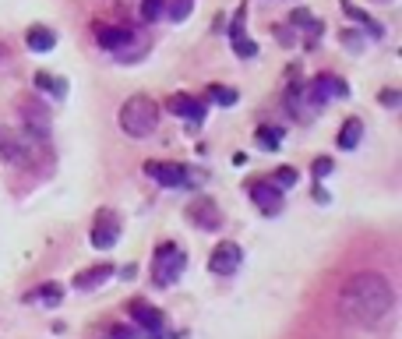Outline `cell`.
I'll return each mask as SVG.
<instances>
[{
  "instance_id": "cell-3",
  "label": "cell",
  "mask_w": 402,
  "mask_h": 339,
  "mask_svg": "<svg viewBox=\"0 0 402 339\" xmlns=\"http://www.w3.org/2000/svg\"><path fill=\"white\" fill-rule=\"evenodd\" d=\"M183 269H188V255H183L180 244L166 240L156 248V258H152V280H156V287H170L173 280H180Z\"/></svg>"
},
{
  "instance_id": "cell-17",
  "label": "cell",
  "mask_w": 402,
  "mask_h": 339,
  "mask_svg": "<svg viewBox=\"0 0 402 339\" xmlns=\"http://www.w3.org/2000/svg\"><path fill=\"white\" fill-rule=\"evenodd\" d=\"M25 43H28V50H36V53H50L53 46H57V36L50 32L46 25H32L25 32Z\"/></svg>"
},
{
  "instance_id": "cell-7",
  "label": "cell",
  "mask_w": 402,
  "mask_h": 339,
  "mask_svg": "<svg viewBox=\"0 0 402 339\" xmlns=\"http://www.w3.org/2000/svg\"><path fill=\"white\" fill-rule=\"evenodd\" d=\"M88 240H92V248H113V244L120 240V215L113 209H103L96 215V223H92Z\"/></svg>"
},
{
  "instance_id": "cell-6",
  "label": "cell",
  "mask_w": 402,
  "mask_h": 339,
  "mask_svg": "<svg viewBox=\"0 0 402 339\" xmlns=\"http://www.w3.org/2000/svg\"><path fill=\"white\" fill-rule=\"evenodd\" d=\"M131 318L141 325V332H145L148 339H180L177 332H166V318H163L159 307H152V304H145V300H134V304H131Z\"/></svg>"
},
{
  "instance_id": "cell-30",
  "label": "cell",
  "mask_w": 402,
  "mask_h": 339,
  "mask_svg": "<svg viewBox=\"0 0 402 339\" xmlns=\"http://www.w3.org/2000/svg\"><path fill=\"white\" fill-rule=\"evenodd\" d=\"M311 195H314V202H321V205H328V202H332V195H328V191L321 188L318 180H314V191H311Z\"/></svg>"
},
{
  "instance_id": "cell-22",
  "label": "cell",
  "mask_w": 402,
  "mask_h": 339,
  "mask_svg": "<svg viewBox=\"0 0 402 339\" xmlns=\"http://www.w3.org/2000/svg\"><path fill=\"white\" fill-rule=\"evenodd\" d=\"M297 180H300V173H297L293 166H283L279 173H275V180H272V184H275V188H283V191H290Z\"/></svg>"
},
{
  "instance_id": "cell-23",
  "label": "cell",
  "mask_w": 402,
  "mask_h": 339,
  "mask_svg": "<svg viewBox=\"0 0 402 339\" xmlns=\"http://www.w3.org/2000/svg\"><path fill=\"white\" fill-rule=\"evenodd\" d=\"M208 96L215 99V103H223V106H233L240 96H237V88H219V85H212L208 88Z\"/></svg>"
},
{
  "instance_id": "cell-12",
  "label": "cell",
  "mask_w": 402,
  "mask_h": 339,
  "mask_svg": "<svg viewBox=\"0 0 402 339\" xmlns=\"http://www.w3.org/2000/svg\"><path fill=\"white\" fill-rule=\"evenodd\" d=\"M283 188H275V184H254L251 188V202L261 215H279L283 212Z\"/></svg>"
},
{
  "instance_id": "cell-28",
  "label": "cell",
  "mask_w": 402,
  "mask_h": 339,
  "mask_svg": "<svg viewBox=\"0 0 402 339\" xmlns=\"http://www.w3.org/2000/svg\"><path fill=\"white\" fill-rule=\"evenodd\" d=\"M311 170H314V177H328V173L335 170V163H332L328 156H321V159H314V163H311Z\"/></svg>"
},
{
  "instance_id": "cell-29",
  "label": "cell",
  "mask_w": 402,
  "mask_h": 339,
  "mask_svg": "<svg viewBox=\"0 0 402 339\" xmlns=\"http://www.w3.org/2000/svg\"><path fill=\"white\" fill-rule=\"evenodd\" d=\"M275 39H279L283 46H293V43H297V28H283V25H279V28H275Z\"/></svg>"
},
{
  "instance_id": "cell-15",
  "label": "cell",
  "mask_w": 402,
  "mask_h": 339,
  "mask_svg": "<svg viewBox=\"0 0 402 339\" xmlns=\"http://www.w3.org/2000/svg\"><path fill=\"white\" fill-rule=\"evenodd\" d=\"M25 124H28V131L32 135H39V138H50V113H46V106H32L28 103L25 106Z\"/></svg>"
},
{
  "instance_id": "cell-18",
  "label": "cell",
  "mask_w": 402,
  "mask_h": 339,
  "mask_svg": "<svg viewBox=\"0 0 402 339\" xmlns=\"http://www.w3.org/2000/svg\"><path fill=\"white\" fill-rule=\"evenodd\" d=\"M60 297H64V290H60L57 283H46V287H39V290H32V293H25V304H46V307H57Z\"/></svg>"
},
{
  "instance_id": "cell-20",
  "label": "cell",
  "mask_w": 402,
  "mask_h": 339,
  "mask_svg": "<svg viewBox=\"0 0 402 339\" xmlns=\"http://www.w3.org/2000/svg\"><path fill=\"white\" fill-rule=\"evenodd\" d=\"M163 11H166V18H170V21H188V18H191V11H194V0H166Z\"/></svg>"
},
{
  "instance_id": "cell-4",
  "label": "cell",
  "mask_w": 402,
  "mask_h": 339,
  "mask_svg": "<svg viewBox=\"0 0 402 339\" xmlns=\"http://www.w3.org/2000/svg\"><path fill=\"white\" fill-rule=\"evenodd\" d=\"M343 96H350V85L339 75H318V78H311L303 85V99H307V106H311L314 113H321L325 103L343 99Z\"/></svg>"
},
{
  "instance_id": "cell-31",
  "label": "cell",
  "mask_w": 402,
  "mask_h": 339,
  "mask_svg": "<svg viewBox=\"0 0 402 339\" xmlns=\"http://www.w3.org/2000/svg\"><path fill=\"white\" fill-rule=\"evenodd\" d=\"M110 339H138L131 329H110Z\"/></svg>"
},
{
  "instance_id": "cell-32",
  "label": "cell",
  "mask_w": 402,
  "mask_h": 339,
  "mask_svg": "<svg viewBox=\"0 0 402 339\" xmlns=\"http://www.w3.org/2000/svg\"><path fill=\"white\" fill-rule=\"evenodd\" d=\"M381 103H385V106H399V92H385Z\"/></svg>"
},
{
  "instance_id": "cell-13",
  "label": "cell",
  "mask_w": 402,
  "mask_h": 339,
  "mask_svg": "<svg viewBox=\"0 0 402 339\" xmlns=\"http://www.w3.org/2000/svg\"><path fill=\"white\" fill-rule=\"evenodd\" d=\"M166 110H170L173 117H183L191 128H198L201 120H205V113H208L205 103H198V99H191V96H183V92H177V96L166 99Z\"/></svg>"
},
{
  "instance_id": "cell-14",
  "label": "cell",
  "mask_w": 402,
  "mask_h": 339,
  "mask_svg": "<svg viewBox=\"0 0 402 339\" xmlns=\"http://www.w3.org/2000/svg\"><path fill=\"white\" fill-rule=\"evenodd\" d=\"M360 138H363V120L360 117H350L343 128H339V138H335V145L343 148V152H350V148H356L360 145Z\"/></svg>"
},
{
  "instance_id": "cell-9",
  "label": "cell",
  "mask_w": 402,
  "mask_h": 339,
  "mask_svg": "<svg viewBox=\"0 0 402 339\" xmlns=\"http://www.w3.org/2000/svg\"><path fill=\"white\" fill-rule=\"evenodd\" d=\"M188 220H191L194 226H201V230H219V226H223V212H219V205H215L212 198L198 195V198L188 205Z\"/></svg>"
},
{
  "instance_id": "cell-8",
  "label": "cell",
  "mask_w": 402,
  "mask_h": 339,
  "mask_svg": "<svg viewBox=\"0 0 402 339\" xmlns=\"http://www.w3.org/2000/svg\"><path fill=\"white\" fill-rule=\"evenodd\" d=\"M96 43L103 46V50H110V53H123L131 43H134V28L131 25H99L96 28Z\"/></svg>"
},
{
  "instance_id": "cell-10",
  "label": "cell",
  "mask_w": 402,
  "mask_h": 339,
  "mask_svg": "<svg viewBox=\"0 0 402 339\" xmlns=\"http://www.w3.org/2000/svg\"><path fill=\"white\" fill-rule=\"evenodd\" d=\"M240 262H243L240 244H233V240H223L219 248L212 251V258H208V269H212L215 275H233V272L240 269Z\"/></svg>"
},
{
  "instance_id": "cell-11",
  "label": "cell",
  "mask_w": 402,
  "mask_h": 339,
  "mask_svg": "<svg viewBox=\"0 0 402 339\" xmlns=\"http://www.w3.org/2000/svg\"><path fill=\"white\" fill-rule=\"evenodd\" d=\"M145 173L156 180V184H163V188H188V170L177 166V163L152 159V163H145Z\"/></svg>"
},
{
  "instance_id": "cell-2",
  "label": "cell",
  "mask_w": 402,
  "mask_h": 339,
  "mask_svg": "<svg viewBox=\"0 0 402 339\" xmlns=\"http://www.w3.org/2000/svg\"><path fill=\"white\" fill-rule=\"evenodd\" d=\"M120 128H123L128 138H148L159 128V106L138 92V96H131L120 106Z\"/></svg>"
},
{
  "instance_id": "cell-1",
  "label": "cell",
  "mask_w": 402,
  "mask_h": 339,
  "mask_svg": "<svg viewBox=\"0 0 402 339\" xmlns=\"http://www.w3.org/2000/svg\"><path fill=\"white\" fill-rule=\"evenodd\" d=\"M395 304V293L381 272H356L353 280H346L343 293H339V311L346 322L360 329H374L388 318Z\"/></svg>"
},
{
  "instance_id": "cell-25",
  "label": "cell",
  "mask_w": 402,
  "mask_h": 339,
  "mask_svg": "<svg viewBox=\"0 0 402 339\" xmlns=\"http://www.w3.org/2000/svg\"><path fill=\"white\" fill-rule=\"evenodd\" d=\"M233 50H237V53H240L243 60H251V57L258 53V46H254L251 39H247V36H243V39H233Z\"/></svg>"
},
{
  "instance_id": "cell-27",
  "label": "cell",
  "mask_w": 402,
  "mask_h": 339,
  "mask_svg": "<svg viewBox=\"0 0 402 339\" xmlns=\"http://www.w3.org/2000/svg\"><path fill=\"white\" fill-rule=\"evenodd\" d=\"M343 46H350V50H363V36L360 32H353V28H346V32H343Z\"/></svg>"
},
{
  "instance_id": "cell-5",
  "label": "cell",
  "mask_w": 402,
  "mask_h": 339,
  "mask_svg": "<svg viewBox=\"0 0 402 339\" xmlns=\"http://www.w3.org/2000/svg\"><path fill=\"white\" fill-rule=\"evenodd\" d=\"M39 142H46V138H39V135H32V131H18V135H4L0 138V156L4 159H11V163H18V166H28L36 159V145Z\"/></svg>"
},
{
  "instance_id": "cell-24",
  "label": "cell",
  "mask_w": 402,
  "mask_h": 339,
  "mask_svg": "<svg viewBox=\"0 0 402 339\" xmlns=\"http://www.w3.org/2000/svg\"><path fill=\"white\" fill-rule=\"evenodd\" d=\"M163 4L166 0H141V21H156L163 14Z\"/></svg>"
},
{
  "instance_id": "cell-16",
  "label": "cell",
  "mask_w": 402,
  "mask_h": 339,
  "mask_svg": "<svg viewBox=\"0 0 402 339\" xmlns=\"http://www.w3.org/2000/svg\"><path fill=\"white\" fill-rule=\"evenodd\" d=\"M113 272H117L113 265H96V269H85V272H78L74 287H78V290H96V287H103V283L110 280Z\"/></svg>"
},
{
  "instance_id": "cell-26",
  "label": "cell",
  "mask_w": 402,
  "mask_h": 339,
  "mask_svg": "<svg viewBox=\"0 0 402 339\" xmlns=\"http://www.w3.org/2000/svg\"><path fill=\"white\" fill-rule=\"evenodd\" d=\"M311 21H314V18H311V11H303V8H300V11H293V14H290V21H286V25H293V28H307Z\"/></svg>"
},
{
  "instance_id": "cell-21",
  "label": "cell",
  "mask_w": 402,
  "mask_h": 339,
  "mask_svg": "<svg viewBox=\"0 0 402 339\" xmlns=\"http://www.w3.org/2000/svg\"><path fill=\"white\" fill-rule=\"evenodd\" d=\"M254 142H258L261 148L275 152V148L283 145V128H268V124H265V128H258V131H254Z\"/></svg>"
},
{
  "instance_id": "cell-19",
  "label": "cell",
  "mask_w": 402,
  "mask_h": 339,
  "mask_svg": "<svg viewBox=\"0 0 402 339\" xmlns=\"http://www.w3.org/2000/svg\"><path fill=\"white\" fill-rule=\"evenodd\" d=\"M32 81H36V88L50 92V96H57V99H64V96H68V81H64V78H57V75H46V71H39Z\"/></svg>"
}]
</instances>
